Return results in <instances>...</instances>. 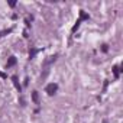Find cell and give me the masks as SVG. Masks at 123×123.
<instances>
[{
  "label": "cell",
  "instance_id": "cell-1",
  "mask_svg": "<svg viewBox=\"0 0 123 123\" xmlns=\"http://www.w3.org/2000/svg\"><path fill=\"white\" fill-rule=\"evenodd\" d=\"M88 19H90V16H88V15H87V13H86L84 10H80V19H78V20L75 22V25L73 26V29H71V32L74 33V32H75V31H77V29L80 28V25H81V22H83V20H88Z\"/></svg>",
  "mask_w": 123,
  "mask_h": 123
},
{
  "label": "cell",
  "instance_id": "cell-2",
  "mask_svg": "<svg viewBox=\"0 0 123 123\" xmlns=\"http://www.w3.org/2000/svg\"><path fill=\"white\" fill-rule=\"evenodd\" d=\"M46 93L49 94V96H54L55 93H56V90H58V84H55V83H51V84H48L46 86Z\"/></svg>",
  "mask_w": 123,
  "mask_h": 123
},
{
  "label": "cell",
  "instance_id": "cell-3",
  "mask_svg": "<svg viewBox=\"0 0 123 123\" xmlns=\"http://www.w3.org/2000/svg\"><path fill=\"white\" fill-rule=\"evenodd\" d=\"M12 81H13V84H15L16 90L20 93V91H22V87H20V84H19V80H18V77H16V75H13V77H12Z\"/></svg>",
  "mask_w": 123,
  "mask_h": 123
},
{
  "label": "cell",
  "instance_id": "cell-4",
  "mask_svg": "<svg viewBox=\"0 0 123 123\" xmlns=\"http://www.w3.org/2000/svg\"><path fill=\"white\" fill-rule=\"evenodd\" d=\"M16 64V56H9V59H7V68H10V67H13Z\"/></svg>",
  "mask_w": 123,
  "mask_h": 123
},
{
  "label": "cell",
  "instance_id": "cell-5",
  "mask_svg": "<svg viewBox=\"0 0 123 123\" xmlns=\"http://www.w3.org/2000/svg\"><path fill=\"white\" fill-rule=\"evenodd\" d=\"M32 101L35 104H39V96H38V91H33L32 93Z\"/></svg>",
  "mask_w": 123,
  "mask_h": 123
},
{
  "label": "cell",
  "instance_id": "cell-6",
  "mask_svg": "<svg viewBox=\"0 0 123 123\" xmlns=\"http://www.w3.org/2000/svg\"><path fill=\"white\" fill-rule=\"evenodd\" d=\"M113 74H114V78L117 80V78H119V74H120V68H119L117 65L113 67Z\"/></svg>",
  "mask_w": 123,
  "mask_h": 123
},
{
  "label": "cell",
  "instance_id": "cell-7",
  "mask_svg": "<svg viewBox=\"0 0 123 123\" xmlns=\"http://www.w3.org/2000/svg\"><path fill=\"white\" fill-rule=\"evenodd\" d=\"M12 32V29H6V31H2V32H0V38H2V36H5V35H7V33H10Z\"/></svg>",
  "mask_w": 123,
  "mask_h": 123
},
{
  "label": "cell",
  "instance_id": "cell-8",
  "mask_svg": "<svg viewBox=\"0 0 123 123\" xmlns=\"http://www.w3.org/2000/svg\"><path fill=\"white\" fill-rule=\"evenodd\" d=\"M35 54H36V49H32V51L29 52V56H31V59H33V58H35Z\"/></svg>",
  "mask_w": 123,
  "mask_h": 123
},
{
  "label": "cell",
  "instance_id": "cell-9",
  "mask_svg": "<svg viewBox=\"0 0 123 123\" xmlns=\"http://www.w3.org/2000/svg\"><path fill=\"white\" fill-rule=\"evenodd\" d=\"M107 49H109V48H107V45H103V48H101V51H103V52H107Z\"/></svg>",
  "mask_w": 123,
  "mask_h": 123
},
{
  "label": "cell",
  "instance_id": "cell-10",
  "mask_svg": "<svg viewBox=\"0 0 123 123\" xmlns=\"http://www.w3.org/2000/svg\"><path fill=\"white\" fill-rule=\"evenodd\" d=\"M9 5H10V7H15L16 6V2H9Z\"/></svg>",
  "mask_w": 123,
  "mask_h": 123
},
{
  "label": "cell",
  "instance_id": "cell-11",
  "mask_svg": "<svg viewBox=\"0 0 123 123\" xmlns=\"http://www.w3.org/2000/svg\"><path fill=\"white\" fill-rule=\"evenodd\" d=\"M0 77H3V78H5V77H6V75H5V74H3V73H0Z\"/></svg>",
  "mask_w": 123,
  "mask_h": 123
},
{
  "label": "cell",
  "instance_id": "cell-12",
  "mask_svg": "<svg viewBox=\"0 0 123 123\" xmlns=\"http://www.w3.org/2000/svg\"><path fill=\"white\" fill-rule=\"evenodd\" d=\"M104 123H106V122H104Z\"/></svg>",
  "mask_w": 123,
  "mask_h": 123
}]
</instances>
